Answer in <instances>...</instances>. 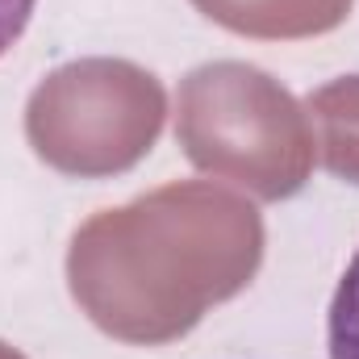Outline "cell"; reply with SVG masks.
I'll return each mask as SVG.
<instances>
[{
  "mask_svg": "<svg viewBox=\"0 0 359 359\" xmlns=\"http://www.w3.org/2000/svg\"><path fill=\"white\" fill-rule=\"evenodd\" d=\"M326 347L330 359H359V251L334 288L330 318H326Z\"/></svg>",
  "mask_w": 359,
  "mask_h": 359,
  "instance_id": "obj_1",
  "label": "cell"
},
{
  "mask_svg": "<svg viewBox=\"0 0 359 359\" xmlns=\"http://www.w3.org/2000/svg\"><path fill=\"white\" fill-rule=\"evenodd\" d=\"M38 0H0V55H8L17 46V38L25 34L29 17H34Z\"/></svg>",
  "mask_w": 359,
  "mask_h": 359,
  "instance_id": "obj_2",
  "label": "cell"
}]
</instances>
